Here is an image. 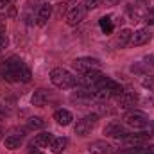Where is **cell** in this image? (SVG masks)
Masks as SVG:
<instances>
[{
  "instance_id": "28",
  "label": "cell",
  "mask_w": 154,
  "mask_h": 154,
  "mask_svg": "<svg viewBox=\"0 0 154 154\" xmlns=\"http://www.w3.org/2000/svg\"><path fill=\"white\" fill-rule=\"evenodd\" d=\"M65 13H68V11H66V4H57V11H56V16H57V18H61Z\"/></svg>"
},
{
  "instance_id": "31",
  "label": "cell",
  "mask_w": 154,
  "mask_h": 154,
  "mask_svg": "<svg viewBox=\"0 0 154 154\" xmlns=\"http://www.w3.org/2000/svg\"><path fill=\"white\" fill-rule=\"evenodd\" d=\"M7 16H9V18H14V16H16V7H14V5H11V7H9Z\"/></svg>"
},
{
  "instance_id": "23",
  "label": "cell",
  "mask_w": 154,
  "mask_h": 154,
  "mask_svg": "<svg viewBox=\"0 0 154 154\" xmlns=\"http://www.w3.org/2000/svg\"><path fill=\"white\" fill-rule=\"evenodd\" d=\"M142 86L145 88V90H149V91H152L154 93V75H143V79H142Z\"/></svg>"
},
{
  "instance_id": "12",
  "label": "cell",
  "mask_w": 154,
  "mask_h": 154,
  "mask_svg": "<svg viewBox=\"0 0 154 154\" xmlns=\"http://www.w3.org/2000/svg\"><path fill=\"white\" fill-rule=\"evenodd\" d=\"M52 13H54V5H50L48 2H45V4H41L38 7V11H36V23H38L39 27H43V25H47V22L50 20V16H52Z\"/></svg>"
},
{
  "instance_id": "33",
  "label": "cell",
  "mask_w": 154,
  "mask_h": 154,
  "mask_svg": "<svg viewBox=\"0 0 154 154\" xmlns=\"http://www.w3.org/2000/svg\"><path fill=\"white\" fill-rule=\"evenodd\" d=\"M118 2H120V0H106V4H111V5H115Z\"/></svg>"
},
{
  "instance_id": "8",
  "label": "cell",
  "mask_w": 154,
  "mask_h": 154,
  "mask_svg": "<svg viewBox=\"0 0 154 154\" xmlns=\"http://www.w3.org/2000/svg\"><path fill=\"white\" fill-rule=\"evenodd\" d=\"M100 77H102V72H100L99 68H95V70L84 72L81 77H77V84L82 86V88H86V90H90V88H93V86L97 84V81H99Z\"/></svg>"
},
{
  "instance_id": "3",
  "label": "cell",
  "mask_w": 154,
  "mask_h": 154,
  "mask_svg": "<svg viewBox=\"0 0 154 154\" xmlns=\"http://www.w3.org/2000/svg\"><path fill=\"white\" fill-rule=\"evenodd\" d=\"M124 124H125L127 127H133V129H143V127L149 124V116L145 115L143 111L129 109V111L124 115Z\"/></svg>"
},
{
  "instance_id": "2",
  "label": "cell",
  "mask_w": 154,
  "mask_h": 154,
  "mask_svg": "<svg viewBox=\"0 0 154 154\" xmlns=\"http://www.w3.org/2000/svg\"><path fill=\"white\" fill-rule=\"evenodd\" d=\"M50 81L56 88H61V90H68V88L77 86V77L72 72H68L66 68H54L50 72Z\"/></svg>"
},
{
  "instance_id": "25",
  "label": "cell",
  "mask_w": 154,
  "mask_h": 154,
  "mask_svg": "<svg viewBox=\"0 0 154 154\" xmlns=\"http://www.w3.org/2000/svg\"><path fill=\"white\" fill-rule=\"evenodd\" d=\"M143 20H145L149 25H154V5H152V7H149V9L145 11V14H143Z\"/></svg>"
},
{
  "instance_id": "6",
  "label": "cell",
  "mask_w": 154,
  "mask_h": 154,
  "mask_svg": "<svg viewBox=\"0 0 154 154\" xmlns=\"http://www.w3.org/2000/svg\"><path fill=\"white\" fill-rule=\"evenodd\" d=\"M138 100H140L138 93H134V91H131V90H124L120 95H116V106H118L120 109H131V108L136 106Z\"/></svg>"
},
{
  "instance_id": "5",
  "label": "cell",
  "mask_w": 154,
  "mask_h": 154,
  "mask_svg": "<svg viewBox=\"0 0 154 154\" xmlns=\"http://www.w3.org/2000/svg\"><path fill=\"white\" fill-rule=\"evenodd\" d=\"M93 90H108L113 97L120 95V93L124 91V88H122L120 82H116V81H113L111 77H106V75H102L99 81H97V84L93 86Z\"/></svg>"
},
{
  "instance_id": "22",
  "label": "cell",
  "mask_w": 154,
  "mask_h": 154,
  "mask_svg": "<svg viewBox=\"0 0 154 154\" xmlns=\"http://www.w3.org/2000/svg\"><path fill=\"white\" fill-rule=\"evenodd\" d=\"M27 125H29V129H41L45 125V122H43L41 116H31L29 122H27Z\"/></svg>"
},
{
  "instance_id": "10",
  "label": "cell",
  "mask_w": 154,
  "mask_h": 154,
  "mask_svg": "<svg viewBox=\"0 0 154 154\" xmlns=\"http://www.w3.org/2000/svg\"><path fill=\"white\" fill-rule=\"evenodd\" d=\"M86 7L84 5H74L72 9H68V13H66V23L70 25V27H75L79 25L84 18H86Z\"/></svg>"
},
{
  "instance_id": "29",
  "label": "cell",
  "mask_w": 154,
  "mask_h": 154,
  "mask_svg": "<svg viewBox=\"0 0 154 154\" xmlns=\"http://www.w3.org/2000/svg\"><path fill=\"white\" fill-rule=\"evenodd\" d=\"M5 45H7V38H5V34H4V32H0V52L5 48Z\"/></svg>"
},
{
  "instance_id": "7",
  "label": "cell",
  "mask_w": 154,
  "mask_h": 154,
  "mask_svg": "<svg viewBox=\"0 0 154 154\" xmlns=\"http://www.w3.org/2000/svg\"><path fill=\"white\" fill-rule=\"evenodd\" d=\"M72 66L75 68L77 72L84 74V72H90V70L99 68V66H100V61H99L97 57H77V59H74Z\"/></svg>"
},
{
  "instance_id": "26",
  "label": "cell",
  "mask_w": 154,
  "mask_h": 154,
  "mask_svg": "<svg viewBox=\"0 0 154 154\" xmlns=\"http://www.w3.org/2000/svg\"><path fill=\"white\" fill-rule=\"evenodd\" d=\"M100 4H102V0H84V7H86V11L97 9Z\"/></svg>"
},
{
  "instance_id": "17",
  "label": "cell",
  "mask_w": 154,
  "mask_h": 154,
  "mask_svg": "<svg viewBox=\"0 0 154 154\" xmlns=\"http://www.w3.org/2000/svg\"><path fill=\"white\" fill-rule=\"evenodd\" d=\"M149 136L142 131V133H129L125 138H124V142L127 143V145H134V147H138V145H143V142L147 140Z\"/></svg>"
},
{
  "instance_id": "27",
  "label": "cell",
  "mask_w": 154,
  "mask_h": 154,
  "mask_svg": "<svg viewBox=\"0 0 154 154\" xmlns=\"http://www.w3.org/2000/svg\"><path fill=\"white\" fill-rule=\"evenodd\" d=\"M143 133L147 136H154V120H149V124L143 127Z\"/></svg>"
},
{
  "instance_id": "11",
  "label": "cell",
  "mask_w": 154,
  "mask_h": 154,
  "mask_svg": "<svg viewBox=\"0 0 154 154\" xmlns=\"http://www.w3.org/2000/svg\"><path fill=\"white\" fill-rule=\"evenodd\" d=\"M104 134L106 136H109V138H116V140H124L127 134H129V131L125 129V125L124 124H120V122H109L106 127H104Z\"/></svg>"
},
{
  "instance_id": "21",
  "label": "cell",
  "mask_w": 154,
  "mask_h": 154,
  "mask_svg": "<svg viewBox=\"0 0 154 154\" xmlns=\"http://www.w3.org/2000/svg\"><path fill=\"white\" fill-rule=\"evenodd\" d=\"M131 154H154V145H138L131 149Z\"/></svg>"
},
{
  "instance_id": "14",
  "label": "cell",
  "mask_w": 154,
  "mask_h": 154,
  "mask_svg": "<svg viewBox=\"0 0 154 154\" xmlns=\"http://www.w3.org/2000/svg\"><path fill=\"white\" fill-rule=\"evenodd\" d=\"M151 38H152V34H151L147 29H138V31H134V32L131 34V45H134V47H142V45L149 43Z\"/></svg>"
},
{
  "instance_id": "32",
  "label": "cell",
  "mask_w": 154,
  "mask_h": 154,
  "mask_svg": "<svg viewBox=\"0 0 154 154\" xmlns=\"http://www.w3.org/2000/svg\"><path fill=\"white\" fill-rule=\"evenodd\" d=\"M5 115H7L5 108H4V106H0V120H2V118H5Z\"/></svg>"
},
{
  "instance_id": "9",
  "label": "cell",
  "mask_w": 154,
  "mask_h": 154,
  "mask_svg": "<svg viewBox=\"0 0 154 154\" xmlns=\"http://www.w3.org/2000/svg\"><path fill=\"white\" fill-rule=\"evenodd\" d=\"M52 140H54V134H52L50 131H43V133H39V134L34 136V140L29 143V152H32V151H39V149H43V147H48Z\"/></svg>"
},
{
  "instance_id": "15",
  "label": "cell",
  "mask_w": 154,
  "mask_h": 154,
  "mask_svg": "<svg viewBox=\"0 0 154 154\" xmlns=\"http://www.w3.org/2000/svg\"><path fill=\"white\" fill-rule=\"evenodd\" d=\"M111 151H113V147L106 140H97V142H91L88 145V152L90 154H109Z\"/></svg>"
},
{
  "instance_id": "18",
  "label": "cell",
  "mask_w": 154,
  "mask_h": 154,
  "mask_svg": "<svg viewBox=\"0 0 154 154\" xmlns=\"http://www.w3.org/2000/svg\"><path fill=\"white\" fill-rule=\"evenodd\" d=\"M54 120L59 124V125H70L72 124V120H74V116H72V113L68 111V109H57L56 113H54Z\"/></svg>"
},
{
  "instance_id": "35",
  "label": "cell",
  "mask_w": 154,
  "mask_h": 154,
  "mask_svg": "<svg viewBox=\"0 0 154 154\" xmlns=\"http://www.w3.org/2000/svg\"><path fill=\"white\" fill-rule=\"evenodd\" d=\"M0 134H2V129H0Z\"/></svg>"
},
{
  "instance_id": "13",
  "label": "cell",
  "mask_w": 154,
  "mask_h": 154,
  "mask_svg": "<svg viewBox=\"0 0 154 154\" xmlns=\"http://www.w3.org/2000/svg\"><path fill=\"white\" fill-rule=\"evenodd\" d=\"M22 140H23V133H22V131H18V129H13V131L4 138V143H5V147H7V149L14 151V149H18V147H20Z\"/></svg>"
},
{
  "instance_id": "16",
  "label": "cell",
  "mask_w": 154,
  "mask_h": 154,
  "mask_svg": "<svg viewBox=\"0 0 154 154\" xmlns=\"http://www.w3.org/2000/svg\"><path fill=\"white\" fill-rule=\"evenodd\" d=\"M48 99H50V91H48V90H45V88H39V90H36V91L32 93L31 102H32V106L41 108V106H45V104H47V100H48Z\"/></svg>"
},
{
  "instance_id": "1",
  "label": "cell",
  "mask_w": 154,
  "mask_h": 154,
  "mask_svg": "<svg viewBox=\"0 0 154 154\" xmlns=\"http://www.w3.org/2000/svg\"><path fill=\"white\" fill-rule=\"evenodd\" d=\"M0 77L9 81V82H31L32 74L29 70V66L16 56L5 59L4 63H0Z\"/></svg>"
},
{
  "instance_id": "30",
  "label": "cell",
  "mask_w": 154,
  "mask_h": 154,
  "mask_svg": "<svg viewBox=\"0 0 154 154\" xmlns=\"http://www.w3.org/2000/svg\"><path fill=\"white\" fill-rule=\"evenodd\" d=\"M14 0H0V9H5V7H11Z\"/></svg>"
},
{
  "instance_id": "19",
  "label": "cell",
  "mask_w": 154,
  "mask_h": 154,
  "mask_svg": "<svg viewBox=\"0 0 154 154\" xmlns=\"http://www.w3.org/2000/svg\"><path fill=\"white\" fill-rule=\"evenodd\" d=\"M66 143H68V140L65 138V136H54V140L50 142V151L54 154H61L65 149H66Z\"/></svg>"
},
{
  "instance_id": "20",
  "label": "cell",
  "mask_w": 154,
  "mask_h": 154,
  "mask_svg": "<svg viewBox=\"0 0 154 154\" xmlns=\"http://www.w3.org/2000/svg\"><path fill=\"white\" fill-rule=\"evenodd\" d=\"M131 34H133V31L122 29V31L118 32V36H116V47H118V48H125L127 45H131Z\"/></svg>"
},
{
  "instance_id": "24",
  "label": "cell",
  "mask_w": 154,
  "mask_h": 154,
  "mask_svg": "<svg viewBox=\"0 0 154 154\" xmlns=\"http://www.w3.org/2000/svg\"><path fill=\"white\" fill-rule=\"evenodd\" d=\"M100 27H102V31H104V32H111V31H113L111 18H109V16H104V18H100Z\"/></svg>"
},
{
  "instance_id": "4",
  "label": "cell",
  "mask_w": 154,
  "mask_h": 154,
  "mask_svg": "<svg viewBox=\"0 0 154 154\" xmlns=\"http://www.w3.org/2000/svg\"><path fill=\"white\" fill-rule=\"evenodd\" d=\"M97 122H99V115H95V113L86 115V116H82V118L77 120L74 131H75V134H79V136H86V134H90L95 129Z\"/></svg>"
},
{
  "instance_id": "34",
  "label": "cell",
  "mask_w": 154,
  "mask_h": 154,
  "mask_svg": "<svg viewBox=\"0 0 154 154\" xmlns=\"http://www.w3.org/2000/svg\"><path fill=\"white\" fill-rule=\"evenodd\" d=\"M29 154H43V152H39V151H32V152H29Z\"/></svg>"
}]
</instances>
